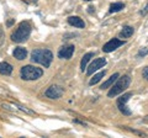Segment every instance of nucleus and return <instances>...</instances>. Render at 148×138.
<instances>
[{
  "label": "nucleus",
  "mask_w": 148,
  "mask_h": 138,
  "mask_svg": "<svg viewBox=\"0 0 148 138\" xmlns=\"http://www.w3.org/2000/svg\"><path fill=\"white\" fill-rule=\"evenodd\" d=\"M31 59L32 62L38 63L41 66H43L45 68H48L52 63L53 54L49 49H43V48H37L34 49L31 53Z\"/></svg>",
  "instance_id": "nucleus-1"
},
{
  "label": "nucleus",
  "mask_w": 148,
  "mask_h": 138,
  "mask_svg": "<svg viewBox=\"0 0 148 138\" xmlns=\"http://www.w3.org/2000/svg\"><path fill=\"white\" fill-rule=\"evenodd\" d=\"M130 84H131V77L122 75L121 78H119V79L114 83V85L111 86V89L109 90L108 96L109 98H115V96H117L119 94L123 93V90H126L130 86Z\"/></svg>",
  "instance_id": "nucleus-2"
},
{
  "label": "nucleus",
  "mask_w": 148,
  "mask_h": 138,
  "mask_svg": "<svg viewBox=\"0 0 148 138\" xmlns=\"http://www.w3.org/2000/svg\"><path fill=\"white\" fill-rule=\"evenodd\" d=\"M30 35H31V25L27 21H22L18 25L17 30L11 35V40L16 43H22L29 38Z\"/></svg>",
  "instance_id": "nucleus-3"
},
{
  "label": "nucleus",
  "mask_w": 148,
  "mask_h": 138,
  "mask_svg": "<svg viewBox=\"0 0 148 138\" xmlns=\"http://www.w3.org/2000/svg\"><path fill=\"white\" fill-rule=\"evenodd\" d=\"M20 74L24 80H36L42 77L43 70L41 68H37L34 66H25L21 68Z\"/></svg>",
  "instance_id": "nucleus-4"
},
{
  "label": "nucleus",
  "mask_w": 148,
  "mask_h": 138,
  "mask_svg": "<svg viewBox=\"0 0 148 138\" xmlns=\"http://www.w3.org/2000/svg\"><path fill=\"white\" fill-rule=\"evenodd\" d=\"M132 96V93H126V94H123L121 98H119L117 99V107L119 110L121 111L123 115H126V116H130L132 112H131V110L127 109L126 106V104H127V101L130 100V98Z\"/></svg>",
  "instance_id": "nucleus-5"
},
{
  "label": "nucleus",
  "mask_w": 148,
  "mask_h": 138,
  "mask_svg": "<svg viewBox=\"0 0 148 138\" xmlns=\"http://www.w3.org/2000/svg\"><path fill=\"white\" fill-rule=\"evenodd\" d=\"M125 44V41H121L119 38H111L109 42H106L103 47V51L105 53H110V52H114L115 49H117L119 47Z\"/></svg>",
  "instance_id": "nucleus-6"
},
{
  "label": "nucleus",
  "mask_w": 148,
  "mask_h": 138,
  "mask_svg": "<svg viewBox=\"0 0 148 138\" xmlns=\"http://www.w3.org/2000/svg\"><path fill=\"white\" fill-rule=\"evenodd\" d=\"M45 95L46 98H49V99H59L63 95V89L58 85H52L46 90Z\"/></svg>",
  "instance_id": "nucleus-7"
},
{
  "label": "nucleus",
  "mask_w": 148,
  "mask_h": 138,
  "mask_svg": "<svg viewBox=\"0 0 148 138\" xmlns=\"http://www.w3.org/2000/svg\"><path fill=\"white\" fill-rule=\"evenodd\" d=\"M104 66H106V59H105V58H96V59H94V61L91 62V64L89 66V68H88L86 74H88V75H91L94 72L99 70V69L103 68Z\"/></svg>",
  "instance_id": "nucleus-8"
},
{
  "label": "nucleus",
  "mask_w": 148,
  "mask_h": 138,
  "mask_svg": "<svg viewBox=\"0 0 148 138\" xmlns=\"http://www.w3.org/2000/svg\"><path fill=\"white\" fill-rule=\"evenodd\" d=\"M74 49H75V47L72 44L69 46H64V47H62L61 49H59L58 52V57L61 59H71L73 53H74Z\"/></svg>",
  "instance_id": "nucleus-9"
},
{
  "label": "nucleus",
  "mask_w": 148,
  "mask_h": 138,
  "mask_svg": "<svg viewBox=\"0 0 148 138\" xmlns=\"http://www.w3.org/2000/svg\"><path fill=\"white\" fill-rule=\"evenodd\" d=\"M68 24L72 25L74 27H78V29H84L85 27V24L79 16H71L68 17Z\"/></svg>",
  "instance_id": "nucleus-10"
},
{
  "label": "nucleus",
  "mask_w": 148,
  "mask_h": 138,
  "mask_svg": "<svg viewBox=\"0 0 148 138\" xmlns=\"http://www.w3.org/2000/svg\"><path fill=\"white\" fill-rule=\"evenodd\" d=\"M12 73V66L6 62H0V74L10 75Z\"/></svg>",
  "instance_id": "nucleus-11"
},
{
  "label": "nucleus",
  "mask_w": 148,
  "mask_h": 138,
  "mask_svg": "<svg viewBox=\"0 0 148 138\" xmlns=\"http://www.w3.org/2000/svg\"><path fill=\"white\" fill-rule=\"evenodd\" d=\"M14 57H15L16 59H18V61H22V59H25L26 56H27V51L26 48H22V47H17L15 48V51H14Z\"/></svg>",
  "instance_id": "nucleus-12"
},
{
  "label": "nucleus",
  "mask_w": 148,
  "mask_h": 138,
  "mask_svg": "<svg viewBox=\"0 0 148 138\" xmlns=\"http://www.w3.org/2000/svg\"><path fill=\"white\" fill-rule=\"evenodd\" d=\"M119 77H120V74H119V73H115V74H112V75H111L110 78H109V79L108 80H106L105 83H104V84L103 85H101V89H108V88H111V86H112L114 85V83L115 81H116L117 79H119Z\"/></svg>",
  "instance_id": "nucleus-13"
},
{
  "label": "nucleus",
  "mask_w": 148,
  "mask_h": 138,
  "mask_svg": "<svg viewBox=\"0 0 148 138\" xmlns=\"http://www.w3.org/2000/svg\"><path fill=\"white\" fill-rule=\"evenodd\" d=\"M133 32H135V29H133V27H131V26H125L123 29H122V31L120 32V36L123 37V38H130L133 35Z\"/></svg>",
  "instance_id": "nucleus-14"
},
{
  "label": "nucleus",
  "mask_w": 148,
  "mask_h": 138,
  "mask_svg": "<svg viewBox=\"0 0 148 138\" xmlns=\"http://www.w3.org/2000/svg\"><path fill=\"white\" fill-rule=\"evenodd\" d=\"M94 57V53H86V54H84V57L82 58V62H80V68H82V70L84 72V69L86 68V66H88V63H89V61L90 59Z\"/></svg>",
  "instance_id": "nucleus-15"
},
{
  "label": "nucleus",
  "mask_w": 148,
  "mask_h": 138,
  "mask_svg": "<svg viewBox=\"0 0 148 138\" xmlns=\"http://www.w3.org/2000/svg\"><path fill=\"white\" fill-rule=\"evenodd\" d=\"M122 9H125V4H123V3H114V4H111V5H110L109 12H110V14L119 12V11H121Z\"/></svg>",
  "instance_id": "nucleus-16"
},
{
  "label": "nucleus",
  "mask_w": 148,
  "mask_h": 138,
  "mask_svg": "<svg viewBox=\"0 0 148 138\" xmlns=\"http://www.w3.org/2000/svg\"><path fill=\"white\" fill-rule=\"evenodd\" d=\"M105 73H106L105 70H101V72H99V73H98V74H95V75H94V77H92L91 79H90L89 84H90V85H95L96 83H99V81L101 80V78H104Z\"/></svg>",
  "instance_id": "nucleus-17"
},
{
  "label": "nucleus",
  "mask_w": 148,
  "mask_h": 138,
  "mask_svg": "<svg viewBox=\"0 0 148 138\" xmlns=\"http://www.w3.org/2000/svg\"><path fill=\"white\" fill-rule=\"evenodd\" d=\"M14 105H15V107H17L20 111H22V112H25V113H29V115H35V112L32 111V110H30V109H27V107H25L24 105H21V104H17V102H14Z\"/></svg>",
  "instance_id": "nucleus-18"
},
{
  "label": "nucleus",
  "mask_w": 148,
  "mask_h": 138,
  "mask_svg": "<svg viewBox=\"0 0 148 138\" xmlns=\"http://www.w3.org/2000/svg\"><path fill=\"white\" fill-rule=\"evenodd\" d=\"M0 106H1L4 110L9 111V112H15V111H16V109H12L10 105H8V104H5V102H1V104H0Z\"/></svg>",
  "instance_id": "nucleus-19"
},
{
  "label": "nucleus",
  "mask_w": 148,
  "mask_h": 138,
  "mask_svg": "<svg viewBox=\"0 0 148 138\" xmlns=\"http://www.w3.org/2000/svg\"><path fill=\"white\" fill-rule=\"evenodd\" d=\"M148 54V48H142V49H140V52H138V54H137V57L140 58V57H145V56H147Z\"/></svg>",
  "instance_id": "nucleus-20"
},
{
  "label": "nucleus",
  "mask_w": 148,
  "mask_h": 138,
  "mask_svg": "<svg viewBox=\"0 0 148 138\" xmlns=\"http://www.w3.org/2000/svg\"><path fill=\"white\" fill-rule=\"evenodd\" d=\"M142 75H143V78H145V79L148 81V66L143 69V72H142Z\"/></svg>",
  "instance_id": "nucleus-21"
},
{
  "label": "nucleus",
  "mask_w": 148,
  "mask_h": 138,
  "mask_svg": "<svg viewBox=\"0 0 148 138\" xmlns=\"http://www.w3.org/2000/svg\"><path fill=\"white\" fill-rule=\"evenodd\" d=\"M141 15L142 16H145V15H147V14H148V4H147V5H146V8L145 9H143V10H141Z\"/></svg>",
  "instance_id": "nucleus-22"
},
{
  "label": "nucleus",
  "mask_w": 148,
  "mask_h": 138,
  "mask_svg": "<svg viewBox=\"0 0 148 138\" xmlns=\"http://www.w3.org/2000/svg\"><path fill=\"white\" fill-rule=\"evenodd\" d=\"M84 1H91V0H84Z\"/></svg>",
  "instance_id": "nucleus-23"
}]
</instances>
